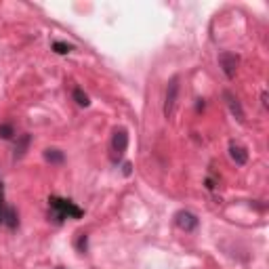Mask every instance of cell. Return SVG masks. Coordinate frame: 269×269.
Returning a JSON list of instances; mask_svg holds the SVG:
<instances>
[{"label": "cell", "instance_id": "cell-1", "mask_svg": "<svg viewBox=\"0 0 269 269\" xmlns=\"http://www.w3.org/2000/svg\"><path fill=\"white\" fill-rule=\"evenodd\" d=\"M181 78L179 76H173L166 84V95H164V116L166 118H173L175 116V110H177V101H179V88H181Z\"/></svg>", "mask_w": 269, "mask_h": 269}, {"label": "cell", "instance_id": "cell-2", "mask_svg": "<svg viewBox=\"0 0 269 269\" xmlns=\"http://www.w3.org/2000/svg\"><path fill=\"white\" fill-rule=\"evenodd\" d=\"M50 208H53V217L55 221H63L68 217H82V210L78 206H74L70 200H59V198H50Z\"/></svg>", "mask_w": 269, "mask_h": 269}, {"label": "cell", "instance_id": "cell-3", "mask_svg": "<svg viewBox=\"0 0 269 269\" xmlns=\"http://www.w3.org/2000/svg\"><path fill=\"white\" fill-rule=\"evenodd\" d=\"M219 63L221 68L225 72L227 78H234L236 72H238V66H240V57L236 53H229V50H223V53L219 55Z\"/></svg>", "mask_w": 269, "mask_h": 269}, {"label": "cell", "instance_id": "cell-4", "mask_svg": "<svg viewBox=\"0 0 269 269\" xmlns=\"http://www.w3.org/2000/svg\"><path fill=\"white\" fill-rule=\"evenodd\" d=\"M126 147H129V135H126V131H116V133H114V139H112L114 160H118L126 151Z\"/></svg>", "mask_w": 269, "mask_h": 269}, {"label": "cell", "instance_id": "cell-5", "mask_svg": "<svg viewBox=\"0 0 269 269\" xmlns=\"http://www.w3.org/2000/svg\"><path fill=\"white\" fill-rule=\"evenodd\" d=\"M175 221H177V225H179V227L183 229V232H194V229L198 227V219H196V214H191V212H187V210L177 212Z\"/></svg>", "mask_w": 269, "mask_h": 269}, {"label": "cell", "instance_id": "cell-6", "mask_svg": "<svg viewBox=\"0 0 269 269\" xmlns=\"http://www.w3.org/2000/svg\"><path fill=\"white\" fill-rule=\"evenodd\" d=\"M225 101H227V105H229V110H232V114L236 116V120H240V122H244V110H242V105H240V101H238V97L234 95V93H229V91H225Z\"/></svg>", "mask_w": 269, "mask_h": 269}, {"label": "cell", "instance_id": "cell-7", "mask_svg": "<svg viewBox=\"0 0 269 269\" xmlns=\"http://www.w3.org/2000/svg\"><path fill=\"white\" fill-rule=\"evenodd\" d=\"M229 156H232V160L236 162V164H246V160H248V153H246V149L242 147V145H236V143H232L229 145Z\"/></svg>", "mask_w": 269, "mask_h": 269}, {"label": "cell", "instance_id": "cell-8", "mask_svg": "<svg viewBox=\"0 0 269 269\" xmlns=\"http://www.w3.org/2000/svg\"><path fill=\"white\" fill-rule=\"evenodd\" d=\"M32 143V137L30 135H19L17 137V145H15V160H21L25 156V151H28Z\"/></svg>", "mask_w": 269, "mask_h": 269}, {"label": "cell", "instance_id": "cell-9", "mask_svg": "<svg viewBox=\"0 0 269 269\" xmlns=\"http://www.w3.org/2000/svg\"><path fill=\"white\" fill-rule=\"evenodd\" d=\"M44 160L50 162V164H63L66 156H63V151H59V149H46L44 151Z\"/></svg>", "mask_w": 269, "mask_h": 269}, {"label": "cell", "instance_id": "cell-10", "mask_svg": "<svg viewBox=\"0 0 269 269\" xmlns=\"http://www.w3.org/2000/svg\"><path fill=\"white\" fill-rule=\"evenodd\" d=\"M5 223H7L11 229H15V227L19 225V219H17L15 208H7V212H5Z\"/></svg>", "mask_w": 269, "mask_h": 269}, {"label": "cell", "instance_id": "cell-11", "mask_svg": "<svg viewBox=\"0 0 269 269\" xmlns=\"http://www.w3.org/2000/svg\"><path fill=\"white\" fill-rule=\"evenodd\" d=\"M74 99H76V103L78 105H88V97L82 93V88H74Z\"/></svg>", "mask_w": 269, "mask_h": 269}, {"label": "cell", "instance_id": "cell-12", "mask_svg": "<svg viewBox=\"0 0 269 269\" xmlns=\"http://www.w3.org/2000/svg\"><path fill=\"white\" fill-rule=\"evenodd\" d=\"M5 212H7V206H5V187L0 183V223H5Z\"/></svg>", "mask_w": 269, "mask_h": 269}, {"label": "cell", "instance_id": "cell-13", "mask_svg": "<svg viewBox=\"0 0 269 269\" xmlns=\"http://www.w3.org/2000/svg\"><path fill=\"white\" fill-rule=\"evenodd\" d=\"M13 135H15V131H13L11 124H0V137H3V139H11Z\"/></svg>", "mask_w": 269, "mask_h": 269}, {"label": "cell", "instance_id": "cell-14", "mask_svg": "<svg viewBox=\"0 0 269 269\" xmlns=\"http://www.w3.org/2000/svg\"><path fill=\"white\" fill-rule=\"evenodd\" d=\"M53 48L57 50L59 55H66V53H70V50H72V46H70V44H63V42H55V44H53Z\"/></svg>", "mask_w": 269, "mask_h": 269}, {"label": "cell", "instance_id": "cell-15", "mask_svg": "<svg viewBox=\"0 0 269 269\" xmlns=\"http://www.w3.org/2000/svg\"><path fill=\"white\" fill-rule=\"evenodd\" d=\"M131 169H133V166H131L129 162H126V164H124V175H131Z\"/></svg>", "mask_w": 269, "mask_h": 269}]
</instances>
